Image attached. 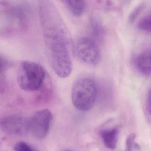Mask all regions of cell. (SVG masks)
Instances as JSON below:
<instances>
[{
  "instance_id": "cell-1",
  "label": "cell",
  "mask_w": 151,
  "mask_h": 151,
  "mask_svg": "<svg viewBox=\"0 0 151 151\" xmlns=\"http://www.w3.org/2000/svg\"><path fill=\"white\" fill-rule=\"evenodd\" d=\"M39 8L42 35L51 67L58 77L67 78L72 72L73 63L66 26L52 2L41 1Z\"/></svg>"
},
{
  "instance_id": "cell-2",
  "label": "cell",
  "mask_w": 151,
  "mask_h": 151,
  "mask_svg": "<svg viewBox=\"0 0 151 151\" xmlns=\"http://www.w3.org/2000/svg\"><path fill=\"white\" fill-rule=\"evenodd\" d=\"M97 88L95 81L88 77L78 79L71 90V100L77 110L86 111L90 110L95 103Z\"/></svg>"
},
{
  "instance_id": "cell-3",
  "label": "cell",
  "mask_w": 151,
  "mask_h": 151,
  "mask_svg": "<svg viewBox=\"0 0 151 151\" xmlns=\"http://www.w3.org/2000/svg\"><path fill=\"white\" fill-rule=\"evenodd\" d=\"M45 77V71L39 64L30 61H23L18 68L17 81L22 90L32 92L40 89Z\"/></svg>"
},
{
  "instance_id": "cell-4",
  "label": "cell",
  "mask_w": 151,
  "mask_h": 151,
  "mask_svg": "<svg viewBox=\"0 0 151 151\" xmlns=\"http://www.w3.org/2000/svg\"><path fill=\"white\" fill-rule=\"evenodd\" d=\"M74 52L80 61L88 65H95L101 60V52L97 44L88 37H82L76 41Z\"/></svg>"
},
{
  "instance_id": "cell-5",
  "label": "cell",
  "mask_w": 151,
  "mask_h": 151,
  "mask_svg": "<svg viewBox=\"0 0 151 151\" xmlns=\"http://www.w3.org/2000/svg\"><path fill=\"white\" fill-rule=\"evenodd\" d=\"M52 119L48 109L37 111L29 118V133L37 139H44L50 130Z\"/></svg>"
},
{
  "instance_id": "cell-6",
  "label": "cell",
  "mask_w": 151,
  "mask_h": 151,
  "mask_svg": "<svg viewBox=\"0 0 151 151\" xmlns=\"http://www.w3.org/2000/svg\"><path fill=\"white\" fill-rule=\"evenodd\" d=\"M1 130L17 136H25L29 133V118L19 114H12L1 119Z\"/></svg>"
},
{
  "instance_id": "cell-7",
  "label": "cell",
  "mask_w": 151,
  "mask_h": 151,
  "mask_svg": "<svg viewBox=\"0 0 151 151\" xmlns=\"http://www.w3.org/2000/svg\"><path fill=\"white\" fill-rule=\"evenodd\" d=\"M150 50H145L139 54L134 59V65L137 71L144 76H150L151 71Z\"/></svg>"
},
{
  "instance_id": "cell-8",
  "label": "cell",
  "mask_w": 151,
  "mask_h": 151,
  "mask_svg": "<svg viewBox=\"0 0 151 151\" xmlns=\"http://www.w3.org/2000/svg\"><path fill=\"white\" fill-rule=\"evenodd\" d=\"M119 134V127L117 126L104 129L100 132V135L105 146L110 149H114L116 147Z\"/></svg>"
},
{
  "instance_id": "cell-9",
  "label": "cell",
  "mask_w": 151,
  "mask_h": 151,
  "mask_svg": "<svg viewBox=\"0 0 151 151\" xmlns=\"http://www.w3.org/2000/svg\"><path fill=\"white\" fill-rule=\"evenodd\" d=\"M63 2L70 12L76 17L81 15L85 9L86 2L84 1H64Z\"/></svg>"
},
{
  "instance_id": "cell-10",
  "label": "cell",
  "mask_w": 151,
  "mask_h": 151,
  "mask_svg": "<svg viewBox=\"0 0 151 151\" xmlns=\"http://www.w3.org/2000/svg\"><path fill=\"white\" fill-rule=\"evenodd\" d=\"M150 15L148 14L144 16L142 19H140L137 24V28L145 32L150 33Z\"/></svg>"
},
{
  "instance_id": "cell-11",
  "label": "cell",
  "mask_w": 151,
  "mask_h": 151,
  "mask_svg": "<svg viewBox=\"0 0 151 151\" xmlns=\"http://www.w3.org/2000/svg\"><path fill=\"white\" fill-rule=\"evenodd\" d=\"M91 24L94 35L97 37H100L103 34V27L99 18L94 17L91 19Z\"/></svg>"
},
{
  "instance_id": "cell-12",
  "label": "cell",
  "mask_w": 151,
  "mask_h": 151,
  "mask_svg": "<svg viewBox=\"0 0 151 151\" xmlns=\"http://www.w3.org/2000/svg\"><path fill=\"white\" fill-rule=\"evenodd\" d=\"M136 135L133 133L130 134L126 141V150L130 151L133 149L135 150H140V145L135 142Z\"/></svg>"
},
{
  "instance_id": "cell-13",
  "label": "cell",
  "mask_w": 151,
  "mask_h": 151,
  "mask_svg": "<svg viewBox=\"0 0 151 151\" xmlns=\"http://www.w3.org/2000/svg\"><path fill=\"white\" fill-rule=\"evenodd\" d=\"M144 7H145V5L143 4H139V5L136 6L129 15V22L132 23L136 19L137 17L140 15V14L142 12L143 9H144Z\"/></svg>"
},
{
  "instance_id": "cell-14",
  "label": "cell",
  "mask_w": 151,
  "mask_h": 151,
  "mask_svg": "<svg viewBox=\"0 0 151 151\" xmlns=\"http://www.w3.org/2000/svg\"><path fill=\"white\" fill-rule=\"evenodd\" d=\"M14 149L17 151H32L34 150L29 145L23 141H19L16 143L14 145Z\"/></svg>"
},
{
  "instance_id": "cell-15",
  "label": "cell",
  "mask_w": 151,
  "mask_h": 151,
  "mask_svg": "<svg viewBox=\"0 0 151 151\" xmlns=\"http://www.w3.org/2000/svg\"><path fill=\"white\" fill-rule=\"evenodd\" d=\"M145 106V112L146 114V117L149 119H150V90H149L148 93L147 94Z\"/></svg>"
}]
</instances>
